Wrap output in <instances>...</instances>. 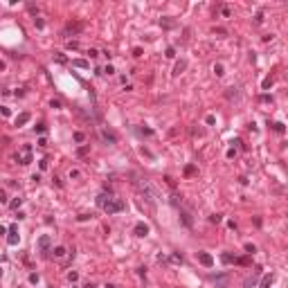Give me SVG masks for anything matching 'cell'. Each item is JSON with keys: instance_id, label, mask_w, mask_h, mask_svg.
Segmentation results:
<instances>
[{"instance_id": "obj_32", "label": "cell", "mask_w": 288, "mask_h": 288, "mask_svg": "<svg viewBox=\"0 0 288 288\" xmlns=\"http://www.w3.org/2000/svg\"><path fill=\"white\" fill-rule=\"evenodd\" d=\"M176 56V50L173 47H167V59H173Z\"/></svg>"}, {"instance_id": "obj_49", "label": "cell", "mask_w": 288, "mask_h": 288, "mask_svg": "<svg viewBox=\"0 0 288 288\" xmlns=\"http://www.w3.org/2000/svg\"><path fill=\"white\" fill-rule=\"evenodd\" d=\"M86 288H95V286H86Z\"/></svg>"}, {"instance_id": "obj_18", "label": "cell", "mask_w": 288, "mask_h": 288, "mask_svg": "<svg viewBox=\"0 0 288 288\" xmlns=\"http://www.w3.org/2000/svg\"><path fill=\"white\" fill-rule=\"evenodd\" d=\"M160 25H162V27H176V20H171V18H162Z\"/></svg>"}, {"instance_id": "obj_44", "label": "cell", "mask_w": 288, "mask_h": 288, "mask_svg": "<svg viewBox=\"0 0 288 288\" xmlns=\"http://www.w3.org/2000/svg\"><path fill=\"white\" fill-rule=\"evenodd\" d=\"M205 122H207V124L212 126V124H214V115H207V117H205Z\"/></svg>"}, {"instance_id": "obj_34", "label": "cell", "mask_w": 288, "mask_h": 288, "mask_svg": "<svg viewBox=\"0 0 288 288\" xmlns=\"http://www.w3.org/2000/svg\"><path fill=\"white\" fill-rule=\"evenodd\" d=\"M254 23H257V25H261V23H263V14H261V11L257 14V18H254Z\"/></svg>"}, {"instance_id": "obj_10", "label": "cell", "mask_w": 288, "mask_h": 288, "mask_svg": "<svg viewBox=\"0 0 288 288\" xmlns=\"http://www.w3.org/2000/svg\"><path fill=\"white\" fill-rule=\"evenodd\" d=\"M110 198H113V196H110V194H106V191H102V194L97 196V207H104V205L108 203Z\"/></svg>"}, {"instance_id": "obj_13", "label": "cell", "mask_w": 288, "mask_h": 288, "mask_svg": "<svg viewBox=\"0 0 288 288\" xmlns=\"http://www.w3.org/2000/svg\"><path fill=\"white\" fill-rule=\"evenodd\" d=\"M185 68H187V61H185V59H180L178 63H176V68H173V74L178 77L180 72H185Z\"/></svg>"}, {"instance_id": "obj_43", "label": "cell", "mask_w": 288, "mask_h": 288, "mask_svg": "<svg viewBox=\"0 0 288 288\" xmlns=\"http://www.w3.org/2000/svg\"><path fill=\"white\" fill-rule=\"evenodd\" d=\"M133 56H142V47H135V50H133Z\"/></svg>"}, {"instance_id": "obj_7", "label": "cell", "mask_w": 288, "mask_h": 288, "mask_svg": "<svg viewBox=\"0 0 288 288\" xmlns=\"http://www.w3.org/2000/svg\"><path fill=\"white\" fill-rule=\"evenodd\" d=\"M133 232H135L137 237H146V234H149V225H146V223H137L135 227H133Z\"/></svg>"}, {"instance_id": "obj_37", "label": "cell", "mask_w": 288, "mask_h": 288, "mask_svg": "<svg viewBox=\"0 0 288 288\" xmlns=\"http://www.w3.org/2000/svg\"><path fill=\"white\" fill-rule=\"evenodd\" d=\"M50 106H52V108H61V102H59V99H52Z\"/></svg>"}, {"instance_id": "obj_25", "label": "cell", "mask_w": 288, "mask_h": 288, "mask_svg": "<svg viewBox=\"0 0 288 288\" xmlns=\"http://www.w3.org/2000/svg\"><path fill=\"white\" fill-rule=\"evenodd\" d=\"M209 221H212V223H221V221H223V214H212Z\"/></svg>"}, {"instance_id": "obj_39", "label": "cell", "mask_w": 288, "mask_h": 288, "mask_svg": "<svg viewBox=\"0 0 288 288\" xmlns=\"http://www.w3.org/2000/svg\"><path fill=\"white\" fill-rule=\"evenodd\" d=\"M68 47H70V50H77V47H79V43H77V41H68Z\"/></svg>"}, {"instance_id": "obj_5", "label": "cell", "mask_w": 288, "mask_h": 288, "mask_svg": "<svg viewBox=\"0 0 288 288\" xmlns=\"http://www.w3.org/2000/svg\"><path fill=\"white\" fill-rule=\"evenodd\" d=\"M36 246H38V250H41V252H47V250H50V246H52V239L47 237V234H43V237L38 239V243H36Z\"/></svg>"}, {"instance_id": "obj_30", "label": "cell", "mask_w": 288, "mask_h": 288, "mask_svg": "<svg viewBox=\"0 0 288 288\" xmlns=\"http://www.w3.org/2000/svg\"><path fill=\"white\" fill-rule=\"evenodd\" d=\"M171 261L173 263H182V254H171Z\"/></svg>"}, {"instance_id": "obj_46", "label": "cell", "mask_w": 288, "mask_h": 288, "mask_svg": "<svg viewBox=\"0 0 288 288\" xmlns=\"http://www.w3.org/2000/svg\"><path fill=\"white\" fill-rule=\"evenodd\" d=\"M0 203H7V196H5V191L0 189Z\"/></svg>"}, {"instance_id": "obj_17", "label": "cell", "mask_w": 288, "mask_h": 288, "mask_svg": "<svg viewBox=\"0 0 288 288\" xmlns=\"http://www.w3.org/2000/svg\"><path fill=\"white\" fill-rule=\"evenodd\" d=\"M221 261H223V263H234V261H237V257H234V254H230V252H225L223 257H221Z\"/></svg>"}, {"instance_id": "obj_15", "label": "cell", "mask_w": 288, "mask_h": 288, "mask_svg": "<svg viewBox=\"0 0 288 288\" xmlns=\"http://www.w3.org/2000/svg\"><path fill=\"white\" fill-rule=\"evenodd\" d=\"M65 252H68V250H65V248H63V246H56V248H54V250H52V254H54L56 259H61V257H65Z\"/></svg>"}, {"instance_id": "obj_38", "label": "cell", "mask_w": 288, "mask_h": 288, "mask_svg": "<svg viewBox=\"0 0 288 288\" xmlns=\"http://www.w3.org/2000/svg\"><path fill=\"white\" fill-rule=\"evenodd\" d=\"M34 23H36V27H38V29H43V25H45V23H43V18H34Z\"/></svg>"}, {"instance_id": "obj_29", "label": "cell", "mask_w": 288, "mask_h": 288, "mask_svg": "<svg viewBox=\"0 0 288 288\" xmlns=\"http://www.w3.org/2000/svg\"><path fill=\"white\" fill-rule=\"evenodd\" d=\"M246 252L248 254H254V252H257V248H254L252 243H246Z\"/></svg>"}, {"instance_id": "obj_45", "label": "cell", "mask_w": 288, "mask_h": 288, "mask_svg": "<svg viewBox=\"0 0 288 288\" xmlns=\"http://www.w3.org/2000/svg\"><path fill=\"white\" fill-rule=\"evenodd\" d=\"M38 146H47V140H45V137H38Z\"/></svg>"}, {"instance_id": "obj_9", "label": "cell", "mask_w": 288, "mask_h": 288, "mask_svg": "<svg viewBox=\"0 0 288 288\" xmlns=\"http://www.w3.org/2000/svg\"><path fill=\"white\" fill-rule=\"evenodd\" d=\"M102 137H104L108 144H117V137H115V133H110V131H106V128L102 131Z\"/></svg>"}, {"instance_id": "obj_26", "label": "cell", "mask_w": 288, "mask_h": 288, "mask_svg": "<svg viewBox=\"0 0 288 288\" xmlns=\"http://www.w3.org/2000/svg\"><path fill=\"white\" fill-rule=\"evenodd\" d=\"M270 86H272V77H266V79H263V90H268Z\"/></svg>"}, {"instance_id": "obj_35", "label": "cell", "mask_w": 288, "mask_h": 288, "mask_svg": "<svg viewBox=\"0 0 288 288\" xmlns=\"http://www.w3.org/2000/svg\"><path fill=\"white\" fill-rule=\"evenodd\" d=\"M88 54H90V59H97V56H99V52H97V50H93V47L88 50Z\"/></svg>"}, {"instance_id": "obj_36", "label": "cell", "mask_w": 288, "mask_h": 288, "mask_svg": "<svg viewBox=\"0 0 288 288\" xmlns=\"http://www.w3.org/2000/svg\"><path fill=\"white\" fill-rule=\"evenodd\" d=\"M275 131H277V133H284V124H281V122H277V124H275Z\"/></svg>"}, {"instance_id": "obj_4", "label": "cell", "mask_w": 288, "mask_h": 288, "mask_svg": "<svg viewBox=\"0 0 288 288\" xmlns=\"http://www.w3.org/2000/svg\"><path fill=\"white\" fill-rule=\"evenodd\" d=\"M209 279L216 284V288H227L230 286V277H227V275H212Z\"/></svg>"}, {"instance_id": "obj_28", "label": "cell", "mask_w": 288, "mask_h": 288, "mask_svg": "<svg viewBox=\"0 0 288 288\" xmlns=\"http://www.w3.org/2000/svg\"><path fill=\"white\" fill-rule=\"evenodd\" d=\"M102 74H115V68H113V65L108 63V65L104 68V72H102Z\"/></svg>"}, {"instance_id": "obj_20", "label": "cell", "mask_w": 288, "mask_h": 288, "mask_svg": "<svg viewBox=\"0 0 288 288\" xmlns=\"http://www.w3.org/2000/svg\"><path fill=\"white\" fill-rule=\"evenodd\" d=\"M7 241H9V246H16V243H18V234H16V232H9Z\"/></svg>"}, {"instance_id": "obj_16", "label": "cell", "mask_w": 288, "mask_h": 288, "mask_svg": "<svg viewBox=\"0 0 288 288\" xmlns=\"http://www.w3.org/2000/svg\"><path fill=\"white\" fill-rule=\"evenodd\" d=\"M72 65H77V68H90V63H88L86 59H74V61H72Z\"/></svg>"}, {"instance_id": "obj_27", "label": "cell", "mask_w": 288, "mask_h": 288, "mask_svg": "<svg viewBox=\"0 0 288 288\" xmlns=\"http://www.w3.org/2000/svg\"><path fill=\"white\" fill-rule=\"evenodd\" d=\"M232 97H234V99H237V97H239L237 88H230V90H227V99H232Z\"/></svg>"}, {"instance_id": "obj_24", "label": "cell", "mask_w": 288, "mask_h": 288, "mask_svg": "<svg viewBox=\"0 0 288 288\" xmlns=\"http://www.w3.org/2000/svg\"><path fill=\"white\" fill-rule=\"evenodd\" d=\"M214 72H216V77H223V74H225V72H223V65H221V63H216V65H214Z\"/></svg>"}, {"instance_id": "obj_8", "label": "cell", "mask_w": 288, "mask_h": 288, "mask_svg": "<svg viewBox=\"0 0 288 288\" xmlns=\"http://www.w3.org/2000/svg\"><path fill=\"white\" fill-rule=\"evenodd\" d=\"M29 119H32V115H29V113H20V115L16 117V126H25Z\"/></svg>"}, {"instance_id": "obj_21", "label": "cell", "mask_w": 288, "mask_h": 288, "mask_svg": "<svg viewBox=\"0 0 288 288\" xmlns=\"http://www.w3.org/2000/svg\"><path fill=\"white\" fill-rule=\"evenodd\" d=\"M20 205H23V198H14V200L9 203V207H11V209H18Z\"/></svg>"}, {"instance_id": "obj_3", "label": "cell", "mask_w": 288, "mask_h": 288, "mask_svg": "<svg viewBox=\"0 0 288 288\" xmlns=\"http://www.w3.org/2000/svg\"><path fill=\"white\" fill-rule=\"evenodd\" d=\"M16 162H20V164H29V162H32V146H29V144H25V146L18 151Z\"/></svg>"}, {"instance_id": "obj_6", "label": "cell", "mask_w": 288, "mask_h": 288, "mask_svg": "<svg viewBox=\"0 0 288 288\" xmlns=\"http://www.w3.org/2000/svg\"><path fill=\"white\" fill-rule=\"evenodd\" d=\"M198 261L203 263L205 268H212V266H214V257H212V254H207V252H198Z\"/></svg>"}, {"instance_id": "obj_22", "label": "cell", "mask_w": 288, "mask_h": 288, "mask_svg": "<svg viewBox=\"0 0 288 288\" xmlns=\"http://www.w3.org/2000/svg\"><path fill=\"white\" fill-rule=\"evenodd\" d=\"M54 61H56V63H65V54H61V52H56V54H54Z\"/></svg>"}, {"instance_id": "obj_42", "label": "cell", "mask_w": 288, "mask_h": 288, "mask_svg": "<svg viewBox=\"0 0 288 288\" xmlns=\"http://www.w3.org/2000/svg\"><path fill=\"white\" fill-rule=\"evenodd\" d=\"M140 133H142V135H153V131H151V128H142Z\"/></svg>"}, {"instance_id": "obj_1", "label": "cell", "mask_w": 288, "mask_h": 288, "mask_svg": "<svg viewBox=\"0 0 288 288\" xmlns=\"http://www.w3.org/2000/svg\"><path fill=\"white\" fill-rule=\"evenodd\" d=\"M135 187H137V191H140V196H142L146 203H151L155 205L158 203V198H160V191L153 187L151 180H146V178H137L135 180Z\"/></svg>"}, {"instance_id": "obj_11", "label": "cell", "mask_w": 288, "mask_h": 288, "mask_svg": "<svg viewBox=\"0 0 288 288\" xmlns=\"http://www.w3.org/2000/svg\"><path fill=\"white\" fill-rule=\"evenodd\" d=\"M180 216H182V223H185L187 227H191V225H194V218H191V214L187 212V209H182V212H180Z\"/></svg>"}, {"instance_id": "obj_2", "label": "cell", "mask_w": 288, "mask_h": 288, "mask_svg": "<svg viewBox=\"0 0 288 288\" xmlns=\"http://www.w3.org/2000/svg\"><path fill=\"white\" fill-rule=\"evenodd\" d=\"M102 209L108 214V216H110V214H119V212H124V209H126V203H124L122 198H110V200L104 205Z\"/></svg>"}, {"instance_id": "obj_48", "label": "cell", "mask_w": 288, "mask_h": 288, "mask_svg": "<svg viewBox=\"0 0 288 288\" xmlns=\"http://www.w3.org/2000/svg\"><path fill=\"white\" fill-rule=\"evenodd\" d=\"M0 70H5V61H0Z\"/></svg>"}, {"instance_id": "obj_14", "label": "cell", "mask_w": 288, "mask_h": 288, "mask_svg": "<svg viewBox=\"0 0 288 288\" xmlns=\"http://www.w3.org/2000/svg\"><path fill=\"white\" fill-rule=\"evenodd\" d=\"M272 275H263V279H261V284H259V288H270L272 286Z\"/></svg>"}, {"instance_id": "obj_19", "label": "cell", "mask_w": 288, "mask_h": 288, "mask_svg": "<svg viewBox=\"0 0 288 288\" xmlns=\"http://www.w3.org/2000/svg\"><path fill=\"white\" fill-rule=\"evenodd\" d=\"M221 14H223V18H230V16H232V7L223 5V7H221Z\"/></svg>"}, {"instance_id": "obj_12", "label": "cell", "mask_w": 288, "mask_h": 288, "mask_svg": "<svg viewBox=\"0 0 288 288\" xmlns=\"http://www.w3.org/2000/svg\"><path fill=\"white\" fill-rule=\"evenodd\" d=\"M259 275H261V268H254V275L246 279V286H248V288H250V286H254V284H257V277H259Z\"/></svg>"}, {"instance_id": "obj_47", "label": "cell", "mask_w": 288, "mask_h": 288, "mask_svg": "<svg viewBox=\"0 0 288 288\" xmlns=\"http://www.w3.org/2000/svg\"><path fill=\"white\" fill-rule=\"evenodd\" d=\"M5 232H7V227H2V225H0V234H5Z\"/></svg>"}, {"instance_id": "obj_23", "label": "cell", "mask_w": 288, "mask_h": 288, "mask_svg": "<svg viewBox=\"0 0 288 288\" xmlns=\"http://www.w3.org/2000/svg\"><path fill=\"white\" fill-rule=\"evenodd\" d=\"M194 173H196V167H194V164L185 167V176H194Z\"/></svg>"}, {"instance_id": "obj_31", "label": "cell", "mask_w": 288, "mask_h": 288, "mask_svg": "<svg viewBox=\"0 0 288 288\" xmlns=\"http://www.w3.org/2000/svg\"><path fill=\"white\" fill-rule=\"evenodd\" d=\"M86 137H83V133H81V131H77L74 133V142H83Z\"/></svg>"}, {"instance_id": "obj_33", "label": "cell", "mask_w": 288, "mask_h": 288, "mask_svg": "<svg viewBox=\"0 0 288 288\" xmlns=\"http://www.w3.org/2000/svg\"><path fill=\"white\" fill-rule=\"evenodd\" d=\"M29 284H38V275H36V272L29 275Z\"/></svg>"}, {"instance_id": "obj_41", "label": "cell", "mask_w": 288, "mask_h": 288, "mask_svg": "<svg viewBox=\"0 0 288 288\" xmlns=\"http://www.w3.org/2000/svg\"><path fill=\"white\" fill-rule=\"evenodd\" d=\"M68 279H70V281H77V279H79V275H77V272H70Z\"/></svg>"}, {"instance_id": "obj_40", "label": "cell", "mask_w": 288, "mask_h": 288, "mask_svg": "<svg viewBox=\"0 0 288 288\" xmlns=\"http://www.w3.org/2000/svg\"><path fill=\"white\" fill-rule=\"evenodd\" d=\"M36 133H45V124H38V126H34Z\"/></svg>"}]
</instances>
